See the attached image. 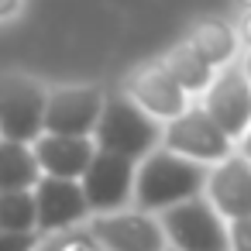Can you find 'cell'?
<instances>
[{"mask_svg":"<svg viewBox=\"0 0 251 251\" xmlns=\"http://www.w3.org/2000/svg\"><path fill=\"white\" fill-rule=\"evenodd\" d=\"M206 186V169L196 158H186L169 148H151L145 158L134 162V182L131 196L134 206L145 213H158L179 200H189L203 193Z\"/></svg>","mask_w":251,"mask_h":251,"instance_id":"obj_1","label":"cell"},{"mask_svg":"<svg viewBox=\"0 0 251 251\" xmlns=\"http://www.w3.org/2000/svg\"><path fill=\"white\" fill-rule=\"evenodd\" d=\"M90 138H93L97 148L127 155V158L138 162L158 145L162 131H158V121L151 114H145L127 93H110L100 103V114H97V124H93Z\"/></svg>","mask_w":251,"mask_h":251,"instance_id":"obj_2","label":"cell"},{"mask_svg":"<svg viewBox=\"0 0 251 251\" xmlns=\"http://www.w3.org/2000/svg\"><path fill=\"white\" fill-rule=\"evenodd\" d=\"M158 213L165 244H172L176 251H227V224L213 210V203L203 200V193L179 200Z\"/></svg>","mask_w":251,"mask_h":251,"instance_id":"obj_3","label":"cell"},{"mask_svg":"<svg viewBox=\"0 0 251 251\" xmlns=\"http://www.w3.org/2000/svg\"><path fill=\"white\" fill-rule=\"evenodd\" d=\"M131 182H134V158L117 155V151H103L97 148L79 176L86 206L97 213H114L131 200Z\"/></svg>","mask_w":251,"mask_h":251,"instance_id":"obj_4","label":"cell"},{"mask_svg":"<svg viewBox=\"0 0 251 251\" xmlns=\"http://www.w3.org/2000/svg\"><path fill=\"white\" fill-rule=\"evenodd\" d=\"M45 86L28 76H0V138L31 145L42 134Z\"/></svg>","mask_w":251,"mask_h":251,"instance_id":"obj_5","label":"cell"},{"mask_svg":"<svg viewBox=\"0 0 251 251\" xmlns=\"http://www.w3.org/2000/svg\"><path fill=\"white\" fill-rule=\"evenodd\" d=\"M31 196H35V230L38 234L73 227L90 217L79 179H59V176L42 172L38 182L31 186Z\"/></svg>","mask_w":251,"mask_h":251,"instance_id":"obj_6","label":"cell"},{"mask_svg":"<svg viewBox=\"0 0 251 251\" xmlns=\"http://www.w3.org/2000/svg\"><path fill=\"white\" fill-rule=\"evenodd\" d=\"M165 148L169 151H179L186 158H196V162H220L230 155V138L206 117V110H182L169 121V131L162 134Z\"/></svg>","mask_w":251,"mask_h":251,"instance_id":"obj_7","label":"cell"},{"mask_svg":"<svg viewBox=\"0 0 251 251\" xmlns=\"http://www.w3.org/2000/svg\"><path fill=\"white\" fill-rule=\"evenodd\" d=\"M103 103L100 86H62L45 93V114L42 131L52 134H93L97 114Z\"/></svg>","mask_w":251,"mask_h":251,"instance_id":"obj_8","label":"cell"},{"mask_svg":"<svg viewBox=\"0 0 251 251\" xmlns=\"http://www.w3.org/2000/svg\"><path fill=\"white\" fill-rule=\"evenodd\" d=\"M203 110L227 138H241L251 127V83H248V76L241 69H227L217 79H210Z\"/></svg>","mask_w":251,"mask_h":251,"instance_id":"obj_9","label":"cell"},{"mask_svg":"<svg viewBox=\"0 0 251 251\" xmlns=\"http://www.w3.org/2000/svg\"><path fill=\"white\" fill-rule=\"evenodd\" d=\"M93 241L107 251H162L165 234L158 220L145 210L138 213H103L93 220Z\"/></svg>","mask_w":251,"mask_h":251,"instance_id":"obj_10","label":"cell"},{"mask_svg":"<svg viewBox=\"0 0 251 251\" xmlns=\"http://www.w3.org/2000/svg\"><path fill=\"white\" fill-rule=\"evenodd\" d=\"M203 189H206L213 210L224 220L251 217V162H244L241 155L220 158L217 169L206 172V186Z\"/></svg>","mask_w":251,"mask_h":251,"instance_id":"obj_11","label":"cell"},{"mask_svg":"<svg viewBox=\"0 0 251 251\" xmlns=\"http://www.w3.org/2000/svg\"><path fill=\"white\" fill-rule=\"evenodd\" d=\"M31 151H35V162L45 176H59V179H79L90 155L97 151L93 138L90 134H52V131H42L35 141H31Z\"/></svg>","mask_w":251,"mask_h":251,"instance_id":"obj_12","label":"cell"},{"mask_svg":"<svg viewBox=\"0 0 251 251\" xmlns=\"http://www.w3.org/2000/svg\"><path fill=\"white\" fill-rule=\"evenodd\" d=\"M124 93H127L145 114H151L155 121H172L176 114L186 110V93H182V86L162 69V62L138 69V73L127 79V90H124Z\"/></svg>","mask_w":251,"mask_h":251,"instance_id":"obj_13","label":"cell"},{"mask_svg":"<svg viewBox=\"0 0 251 251\" xmlns=\"http://www.w3.org/2000/svg\"><path fill=\"white\" fill-rule=\"evenodd\" d=\"M42 169L35 162L31 145L0 138V189H31Z\"/></svg>","mask_w":251,"mask_h":251,"instance_id":"obj_14","label":"cell"},{"mask_svg":"<svg viewBox=\"0 0 251 251\" xmlns=\"http://www.w3.org/2000/svg\"><path fill=\"white\" fill-rule=\"evenodd\" d=\"M162 69L182 86V93H200V90H206L210 79H213V66H210L189 42L176 45V49L162 59Z\"/></svg>","mask_w":251,"mask_h":251,"instance_id":"obj_15","label":"cell"},{"mask_svg":"<svg viewBox=\"0 0 251 251\" xmlns=\"http://www.w3.org/2000/svg\"><path fill=\"white\" fill-rule=\"evenodd\" d=\"M189 45L210 62V66H224L234 59L237 52V35L230 31V25L224 21H200L189 35Z\"/></svg>","mask_w":251,"mask_h":251,"instance_id":"obj_16","label":"cell"},{"mask_svg":"<svg viewBox=\"0 0 251 251\" xmlns=\"http://www.w3.org/2000/svg\"><path fill=\"white\" fill-rule=\"evenodd\" d=\"M0 230H35L31 189H0Z\"/></svg>","mask_w":251,"mask_h":251,"instance_id":"obj_17","label":"cell"},{"mask_svg":"<svg viewBox=\"0 0 251 251\" xmlns=\"http://www.w3.org/2000/svg\"><path fill=\"white\" fill-rule=\"evenodd\" d=\"M227 251H251V217L227 220Z\"/></svg>","mask_w":251,"mask_h":251,"instance_id":"obj_18","label":"cell"},{"mask_svg":"<svg viewBox=\"0 0 251 251\" xmlns=\"http://www.w3.org/2000/svg\"><path fill=\"white\" fill-rule=\"evenodd\" d=\"M38 230H0V251H35Z\"/></svg>","mask_w":251,"mask_h":251,"instance_id":"obj_19","label":"cell"},{"mask_svg":"<svg viewBox=\"0 0 251 251\" xmlns=\"http://www.w3.org/2000/svg\"><path fill=\"white\" fill-rule=\"evenodd\" d=\"M59 251H100V244H97L93 237H73V241H66Z\"/></svg>","mask_w":251,"mask_h":251,"instance_id":"obj_20","label":"cell"},{"mask_svg":"<svg viewBox=\"0 0 251 251\" xmlns=\"http://www.w3.org/2000/svg\"><path fill=\"white\" fill-rule=\"evenodd\" d=\"M18 4H21V0H0V21L11 18V14L18 11Z\"/></svg>","mask_w":251,"mask_h":251,"instance_id":"obj_21","label":"cell"},{"mask_svg":"<svg viewBox=\"0 0 251 251\" xmlns=\"http://www.w3.org/2000/svg\"><path fill=\"white\" fill-rule=\"evenodd\" d=\"M241 158H244V162H251V131H244V134H241Z\"/></svg>","mask_w":251,"mask_h":251,"instance_id":"obj_22","label":"cell"},{"mask_svg":"<svg viewBox=\"0 0 251 251\" xmlns=\"http://www.w3.org/2000/svg\"><path fill=\"white\" fill-rule=\"evenodd\" d=\"M241 38H244V42L251 45V14H248V18L241 21Z\"/></svg>","mask_w":251,"mask_h":251,"instance_id":"obj_23","label":"cell"},{"mask_svg":"<svg viewBox=\"0 0 251 251\" xmlns=\"http://www.w3.org/2000/svg\"><path fill=\"white\" fill-rule=\"evenodd\" d=\"M244 76H248V83H251V52H248V59H244V69H241Z\"/></svg>","mask_w":251,"mask_h":251,"instance_id":"obj_24","label":"cell"},{"mask_svg":"<svg viewBox=\"0 0 251 251\" xmlns=\"http://www.w3.org/2000/svg\"><path fill=\"white\" fill-rule=\"evenodd\" d=\"M162 251H176V248H172V244H165V248H162Z\"/></svg>","mask_w":251,"mask_h":251,"instance_id":"obj_25","label":"cell"},{"mask_svg":"<svg viewBox=\"0 0 251 251\" xmlns=\"http://www.w3.org/2000/svg\"><path fill=\"white\" fill-rule=\"evenodd\" d=\"M241 4H244V7H251V0H241Z\"/></svg>","mask_w":251,"mask_h":251,"instance_id":"obj_26","label":"cell"}]
</instances>
